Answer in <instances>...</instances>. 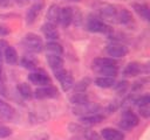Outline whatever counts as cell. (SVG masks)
Segmentation results:
<instances>
[{"instance_id": "6da1fadb", "label": "cell", "mask_w": 150, "mask_h": 140, "mask_svg": "<svg viewBox=\"0 0 150 140\" xmlns=\"http://www.w3.org/2000/svg\"><path fill=\"white\" fill-rule=\"evenodd\" d=\"M22 44L32 52H40L43 49V42L41 37L34 33H28L22 40Z\"/></svg>"}, {"instance_id": "7a4b0ae2", "label": "cell", "mask_w": 150, "mask_h": 140, "mask_svg": "<svg viewBox=\"0 0 150 140\" xmlns=\"http://www.w3.org/2000/svg\"><path fill=\"white\" fill-rule=\"evenodd\" d=\"M120 127L122 130H130L134 128L135 126L138 125V117L132 112V111H124L121 116V120H120Z\"/></svg>"}, {"instance_id": "3957f363", "label": "cell", "mask_w": 150, "mask_h": 140, "mask_svg": "<svg viewBox=\"0 0 150 140\" xmlns=\"http://www.w3.org/2000/svg\"><path fill=\"white\" fill-rule=\"evenodd\" d=\"M54 76L57 78V80L60 82L61 84V88L63 91H68L69 89L73 88L74 85V80H73V77L71 75L64 70V69H60L57 71H54Z\"/></svg>"}, {"instance_id": "277c9868", "label": "cell", "mask_w": 150, "mask_h": 140, "mask_svg": "<svg viewBox=\"0 0 150 140\" xmlns=\"http://www.w3.org/2000/svg\"><path fill=\"white\" fill-rule=\"evenodd\" d=\"M33 96L38 99H50V98H55L59 96V91L55 86L53 85H46V86H40L38 88Z\"/></svg>"}, {"instance_id": "5b68a950", "label": "cell", "mask_w": 150, "mask_h": 140, "mask_svg": "<svg viewBox=\"0 0 150 140\" xmlns=\"http://www.w3.org/2000/svg\"><path fill=\"white\" fill-rule=\"evenodd\" d=\"M28 80L30 83L35 84V85H39V86H46V85H50L52 84L50 78L42 70H36V71L30 72L28 75Z\"/></svg>"}, {"instance_id": "8992f818", "label": "cell", "mask_w": 150, "mask_h": 140, "mask_svg": "<svg viewBox=\"0 0 150 140\" xmlns=\"http://www.w3.org/2000/svg\"><path fill=\"white\" fill-rule=\"evenodd\" d=\"M87 28L91 33H105L109 30V27L104 22L91 15L87 19Z\"/></svg>"}, {"instance_id": "52a82bcc", "label": "cell", "mask_w": 150, "mask_h": 140, "mask_svg": "<svg viewBox=\"0 0 150 140\" xmlns=\"http://www.w3.org/2000/svg\"><path fill=\"white\" fill-rule=\"evenodd\" d=\"M98 12L101 14V16L103 19H107L109 21H112V20H116L117 19V13L118 10L116 9L115 6L112 5H109V4H101L100 7H98Z\"/></svg>"}, {"instance_id": "ba28073f", "label": "cell", "mask_w": 150, "mask_h": 140, "mask_svg": "<svg viewBox=\"0 0 150 140\" xmlns=\"http://www.w3.org/2000/svg\"><path fill=\"white\" fill-rule=\"evenodd\" d=\"M105 51L111 58H121V57H124L128 54V48L122 46V44L112 43V44H109L107 47Z\"/></svg>"}, {"instance_id": "9c48e42d", "label": "cell", "mask_w": 150, "mask_h": 140, "mask_svg": "<svg viewBox=\"0 0 150 140\" xmlns=\"http://www.w3.org/2000/svg\"><path fill=\"white\" fill-rule=\"evenodd\" d=\"M42 8H43V4L41 1L33 4L29 7V9L27 10V14H26V23L27 24H33L34 21L36 20V18H38V15L40 14V12H41Z\"/></svg>"}, {"instance_id": "30bf717a", "label": "cell", "mask_w": 150, "mask_h": 140, "mask_svg": "<svg viewBox=\"0 0 150 140\" xmlns=\"http://www.w3.org/2000/svg\"><path fill=\"white\" fill-rule=\"evenodd\" d=\"M46 19L48 23H52L54 26H56L60 21V7L55 4L50 5L49 8L47 9V14H46Z\"/></svg>"}, {"instance_id": "8fae6325", "label": "cell", "mask_w": 150, "mask_h": 140, "mask_svg": "<svg viewBox=\"0 0 150 140\" xmlns=\"http://www.w3.org/2000/svg\"><path fill=\"white\" fill-rule=\"evenodd\" d=\"M101 136L104 140H123L124 139V135L122 132H120L118 130L111 128V127L103 128L101 131Z\"/></svg>"}, {"instance_id": "7c38bea8", "label": "cell", "mask_w": 150, "mask_h": 140, "mask_svg": "<svg viewBox=\"0 0 150 140\" xmlns=\"http://www.w3.org/2000/svg\"><path fill=\"white\" fill-rule=\"evenodd\" d=\"M63 27L70 26L73 22V8L67 6L60 8V21H59Z\"/></svg>"}, {"instance_id": "4fadbf2b", "label": "cell", "mask_w": 150, "mask_h": 140, "mask_svg": "<svg viewBox=\"0 0 150 140\" xmlns=\"http://www.w3.org/2000/svg\"><path fill=\"white\" fill-rule=\"evenodd\" d=\"M0 116L6 120H12L15 116V110L2 98H0Z\"/></svg>"}, {"instance_id": "5bb4252c", "label": "cell", "mask_w": 150, "mask_h": 140, "mask_svg": "<svg viewBox=\"0 0 150 140\" xmlns=\"http://www.w3.org/2000/svg\"><path fill=\"white\" fill-rule=\"evenodd\" d=\"M41 29H42V33H43L45 37H47L48 40L56 41V40L59 38V32H57V29H56V26L46 22L45 24H42Z\"/></svg>"}, {"instance_id": "9a60e30c", "label": "cell", "mask_w": 150, "mask_h": 140, "mask_svg": "<svg viewBox=\"0 0 150 140\" xmlns=\"http://www.w3.org/2000/svg\"><path fill=\"white\" fill-rule=\"evenodd\" d=\"M47 62L50 66V69L54 71H57L60 69H63V58L60 55H52V54H47L46 56Z\"/></svg>"}, {"instance_id": "2e32d148", "label": "cell", "mask_w": 150, "mask_h": 140, "mask_svg": "<svg viewBox=\"0 0 150 140\" xmlns=\"http://www.w3.org/2000/svg\"><path fill=\"white\" fill-rule=\"evenodd\" d=\"M94 71H96L98 75L105 76V77H115L118 72L116 65H101V66H93Z\"/></svg>"}, {"instance_id": "e0dca14e", "label": "cell", "mask_w": 150, "mask_h": 140, "mask_svg": "<svg viewBox=\"0 0 150 140\" xmlns=\"http://www.w3.org/2000/svg\"><path fill=\"white\" fill-rule=\"evenodd\" d=\"M100 107L97 105H94V104H86V105H82V106H76L74 107V113L76 114H81L82 117L83 116H89V114H94V113H97L96 111L98 110Z\"/></svg>"}, {"instance_id": "ac0fdd59", "label": "cell", "mask_w": 150, "mask_h": 140, "mask_svg": "<svg viewBox=\"0 0 150 140\" xmlns=\"http://www.w3.org/2000/svg\"><path fill=\"white\" fill-rule=\"evenodd\" d=\"M103 116L102 114H98V113H94V114H89V116H83L80 118V121L83 124V125H88V126H91V125H96L98 123H101L103 120Z\"/></svg>"}, {"instance_id": "d6986e66", "label": "cell", "mask_w": 150, "mask_h": 140, "mask_svg": "<svg viewBox=\"0 0 150 140\" xmlns=\"http://www.w3.org/2000/svg\"><path fill=\"white\" fill-rule=\"evenodd\" d=\"M47 51V54H52V55H62L63 54V47L57 43L56 41H49L47 42V44L43 47Z\"/></svg>"}, {"instance_id": "ffe728a7", "label": "cell", "mask_w": 150, "mask_h": 140, "mask_svg": "<svg viewBox=\"0 0 150 140\" xmlns=\"http://www.w3.org/2000/svg\"><path fill=\"white\" fill-rule=\"evenodd\" d=\"M70 103L75 106H82L89 103V97L84 92H76L70 97Z\"/></svg>"}, {"instance_id": "44dd1931", "label": "cell", "mask_w": 150, "mask_h": 140, "mask_svg": "<svg viewBox=\"0 0 150 140\" xmlns=\"http://www.w3.org/2000/svg\"><path fill=\"white\" fill-rule=\"evenodd\" d=\"M4 58H5L6 63L15 64L18 62V52H16V50L12 46H8L6 48V50L4 51Z\"/></svg>"}, {"instance_id": "7402d4cb", "label": "cell", "mask_w": 150, "mask_h": 140, "mask_svg": "<svg viewBox=\"0 0 150 140\" xmlns=\"http://www.w3.org/2000/svg\"><path fill=\"white\" fill-rule=\"evenodd\" d=\"M95 84L98 88L102 89H108V88H112L115 85V78L114 77H105V76H100L95 79Z\"/></svg>"}, {"instance_id": "603a6c76", "label": "cell", "mask_w": 150, "mask_h": 140, "mask_svg": "<svg viewBox=\"0 0 150 140\" xmlns=\"http://www.w3.org/2000/svg\"><path fill=\"white\" fill-rule=\"evenodd\" d=\"M139 71H141V64H138L137 62H131L124 68L123 74L127 77H134V76H137Z\"/></svg>"}, {"instance_id": "cb8c5ba5", "label": "cell", "mask_w": 150, "mask_h": 140, "mask_svg": "<svg viewBox=\"0 0 150 140\" xmlns=\"http://www.w3.org/2000/svg\"><path fill=\"white\" fill-rule=\"evenodd\" d=\"M134 9L144 20L148 21L150 19V12H149V7L146 5H143V4H134Z\"/></svg>"}, {"instance_id": "d4e9b609", "label": "cell", "mask_w": 150, "mask_h": 140, "mask_svg": "<svg viewBox=\"0 0 150 140\" xmlns=\"http://www.w3.org/2000/svg\"><path fill=\"white\" fill-rule=\"evenodd\" d=\"M117 21L120 22V23H123V24H128V23H130L131 22V20H132V16H131V13L128 10V9H125V8H122L118 13H117Z\"/></svg>"}, {"instance_id": "484cf974", "label": "cell", "mask_w": 150, "mask_h": 140, "mask_svg": "<svg viewBox=\"0 0 150 140\" xmlns=\"http://www.w3.org/2000/svg\"><path fill=\"white\" fill-rule=\"evenodd\" d=\"M101 65H116L117 62L111 57H97L93 61V66H101Z\"/></svg>"}, {"instance_id": "4316f807", "label": "cell", "mask_w": 150, "mask_h": 140, "mask_svg": "<svg viewBox=\"0 0 150 140\" xmlns=\"http://www.w3.org/2000/svg\"><path fill=\"white\" fill-rule=\"evenodd\" d=\"M21 65H22L23 68L28 69V70H34V69H36L38 62H36V60H35L34 57L26 55V56H23V57L21 58Z\"/></svg>"}, {"instance_id": "83f0119b", "label": "cell", "mask_w": 150, "mask_h": 140, "mask_svg": "<svg viewBox=\"0 0 150 140\" xmlns=\"http://www.w3.org/2000/svg\"><path fill=\"white\" fill-rule=\"evenodd\" d=\"M18 91H19L20 96L22 98H25V99H30L33 97V91H32L30 86L27 83H21L18 86Z\"/></svg>"}, {"instance_id": "f1b7e54d", "label": "cell", "mask_w": 150, "mask_h": 140, "mask_svg": "<svg viewBox=\"0 0 150 140\" xmlns=\"http://www.w3.org/2000/svg\"><path fill=\"white\" fill-rule=\"evenodd\" d=\"M89 84H90V79L89 78H84V79L77 82L76 84H74L73 88H74L75 92H84V90L88 88Z\"/></svg>"}, {"instance_id": "f546056e", "label": "cell", "mask_w": 150, "mask_h": 140, "mask_svg": "<svg viewBox=\"0 0 150 140\" xmlns=\"http://www.w3.org/2000/svg\"><path fill=\"white\" fill-rule=\"evenodd\" d=\"M134 103H135V105H137L138 107L148 106L149 103H150V97H149V94H143V96L136 98V99L134 100Z\"/></svg>"}, {"instance_id": "4dcf8cb0", "label": "cell", "mask_w": 150, "mask_h": 140, "mask_svg": "<svg viewBox=\"0 0 150 140\" xmlns=\"http://www.w3.org/2000/svg\"><path fill=\"white\" fill-rule=\"evenodd\" d=\"M84 136L88 139V140H100V135L94 132V131H90V130H84Z\"/></svg>"}, {"instance_id": "1f68e13d", "label": "cell", "mask_w": 150, "mask_h": 140, "mask_svg": "<svg viewBox=\"0 0 150 140\" xmlns=\"http://www.w3.org/2000/svg\"><path fill=\"white\" fill-rule=\"evenodd\" d=\"M81 18L82 16H81V13H80L79 8H73V22L79 26L81 23V21H82Z\"/></svg>"}, {"instance_id": "d6a6232c", "label": "cell", "mask_w": 150, "mask_h": 140, "mask_svg": "<svg viewBox=\"0 0 150 140\" xmlns=\"http://www.w3.org/2000/svg\"><path fill=\"white\" fill-rule=\"evenodd\" d=\"M12 134V130L7 126H0V139H5Z\"/></svg>"}, {"instance_id": "836d02e7", "label": "cell", "mask_w": 150, "mask_h": 140, "mask_svg": "<svg viewBox=\"0 0 150 140\" xmlns=\"http://www.w3.org/2000/svg\"><path fill=\"white\" fill-rule=\"evenodd\" d=\"M115 88H116V90H118V91H124L127 88H128V82H125V80H123V82H120L118 84H116L115 83V85H114Z\"/></svg>"}, {"instance_id": "e575fe53", "label": "cell", "mask_w": 150, "mask_h": 140, "mask_svg": "<svg viewBox=\"0 0 150 140\" xmlns=\"http://www.w3.org/2000/svg\"><path fill=\"white\" fill-rule=\"evenodd\" d=\"M139 113H141V116H143L144 118H149V116H150V112H149V105H148V106L139 107Z\"/></svg>"}, {"instance_id": "d590c367", "label": "cell", "mask_w": 150, "mask_h": 140, "mask_svg": "<svg viewBox=\"0 0 150 140\" xmlns=\"http://www.w3.org/2000/svg\"><path fill=\"white\" fill-rule=\"evenodd\" d=\"M8 46H9V44L7 43V41H5V40L0 38V57L4 55V51L6 50V48H7Z\"/></svg>"}, {"instance_id": "8d00e7d4", "label": "cell", "mask_w": 150, "mask_h": 140, "mask_svg": "<svg viewBox=\"0 0 150 140\" xmlns=\"http://www.w3.org/2000/svg\"><path fill=\"white\" fill-rule=\"evenodd\" d=\"M30 140H48V135L45 134V133H40V134L34 135Z\"/></svg>"}, {"instance_id": "74e56055", "label": "cell", "mask_w": 150, "mask_h": 140, "mask_svg": "<svg viewBox=\"0 0 150 140\" xmlns=\"http://www.w3.org/2000/svg\"><path fill=\"white\" fill-rule=\"evenodd\" d=\"M9 34V29L4 26V24H0V36H6Z\"/></svg>"}, {"instance_id": "f35d334b", "label": "cell", "mask_w": 150, "mask_h": 140, "mask_svg": "<svg viewBox=\"0 0 150 140\" xmlns=\"http://www.w3.org/2000/svg\"><path fill=\"white\" fill-rule=\"evenodd\" d=\"M11 5V0H0V6L1 7H8Z\"/></svg>"}, {"instance_id": "ab89813d", "label": "cell", "mask_w": 150, "mask_h": 140, "mask_svg": "<svg viewBox=\"0 0 150 140\" xmlns=\"http://www.w3.org/2000/svg\"><path fill=\"white\" fill-rule=\"evenodd\" d=\"M14 1H15L16 4H19V5H23V2H25L23 0H14Z\"/></svg>"}, {"instance_id": "60d3db41", "label": "cell", "mask_w": 150, "mask_h": 140, "mask_svg": "<svg viewBox=\"0 0 150 140\" xmlns=\"http://www.w3.org/2000/svg\"><path fill=\"white\" fill-rule=\"evenodd\" d=\"M70 1H75L76 2V1H80V0H70Z\"/></svg>"}]
</instances>
